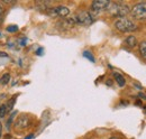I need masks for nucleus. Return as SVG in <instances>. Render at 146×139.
Here are the masks:
<instances>
[{"label": "nucleus", "mask_w": 146, "mask_h": 139, "mask_svg": "<svg viewBox=\"0 0 146 139\" xmlns=\"http://www.w3.org/2000/svg\"><path fill=\"white\" fill-rule=\"evenodd\" d=\"M139 53L143 58H146V40L139 43Z\"/></svg>", "instance_id": "nucleus-11"}, {"label": "nucleus", "mask_w": 146, "mask_h": 139, "mask_svg": "<svg viewBox=\"0 0 146 139\" xmlns=\"http://www.w3.org/2000/svg\"><path fill=\"white\" fill-rule=\"evenodd\" d=\"M31 126V118L26 115H21L17 118V120L15 122V127L18 129H26Z\"/></svg>", "instance_id": "nucleus-7"}, {"label": "nucleus", "mask_w": 146, "mask_h": 139, "mask_svg": "<svg viewBox=\"0 0 146 139\" xmlns=\"http://www.w3.org/2000/svg\"><path fill=\"white\" fill-rule=\"evenodd\" d=\"M52 1H36V7L40 10H48L51 8Z\"/></svg>", "instance_id": "nucleus-9"}, {"label": "nucleus", "mask_w": 146, "mask_h": 139, "mask_svg": "<svg viewBox=\"0 0 146 139\" xmlns=\"http://www.w3.org/2000/svg\"><path fill=\"white\" fill-rule=\"evenodd\" d=\"M138 97H139L141 99H143V100H145L146 99V95L144 94V93H138Z\"/></svg>", "instance_id": "nucleus-17"}, {"label": "nucleus", "mask_w": 146, "mask_h": 139, "mask_svg": "<svg viewBox=\"0 0 146 139\" xmlns=\"http://www.w3.org/2000/svg\"><path fill=\"white\" fill-rule=\"evenodd\" d=\"M115 27L121 33H131L137 29V26L134 21L129 20L128 18H118L115 21Z\"/></svg>", "instance_id": "nucleus-2"}, {"label": "nucleus", "mask_w": 146, "mask_h": 139, "mask_svg": "<svg viewBox=\"0 0 146 139\" xmlns=\"http://www.w3.org/2000/svg\"><path fill=\"white\" fill-rule=\"evenodd\" d=\"M7 30H8V32H11V33H13V32H17V30H18V27H17L16 25L9 26V27H7Z\"/></svg>", "instance_id": "nucleus-15"}, {"label": "nucleus", "mask_w": 146, "mask_h": 139, "mask_svg": "<svg viewBox=\"0 0 146 139\" xmlns=\"http://www.w3.org/2000/svg\"><path fill=\"white\" fill-rule=\"evenodd\" d=\"M125 45L128 46L129 48H134L136 45H137V39H136V37L135 36H133V35H130V36H128L127 38L125 39Z\"/></svg>", "instance_id": "nucleus-8"}, {"label": "nucleus", "mask_w": 146, "mask_h": 139, "mask_svg": "<svg viewBox=\"0 0 146 139\" xmlns=\"http://www.w3.org/2000/svg\"><path fill=\"white\" fill-rule=\"evenodd\" d=\"M3 11H5V9H3V7H2V5L0 3V18L2 17V15H3Z\"/></svg>", "instance_id": "nucleus-16"}, {"label": "nucleus", "mask_w": 146, "mask_h": 139, "mask_svg": "<svg viewBox=\"0 0 146 139\" xmlns=\"http://www.w3.org/2000/svg\"><path fill=\"white\" fill-rule=\"evenodd\" d=\"M1 23H2V17L0 18V24H1Z\"/></svg>", "instance_id": "nucleus-24"}, {"label": "nucleus", "mask_w": 146, "mask_h": 139, "mask_svg": "<svg viewBox=\"0 0 146 139\" xmlns=\"http://www.w3.org/2000/svg\"><path fill=\"white\" fill-rule=\"evenodd\" d=\"M109 3L110 1H107V0H96V1H93L91 3L92 13L98 14V13H101L104 10H107Z\"/></svg>", "instance_id": "nucleus-6"}, {"label": "nucleus", "mask_w": 146, "mask_h": 139, "mask_svg": "<svg viewBox=\"0 0 146 139\" xmlns=\"http://www.w3.org/2000/svg\"><path fill=\"white\" fill-rule=\"evenodd\" d=\"M10 138H11V137H10V135H6L3 139H10Z\"/></svg>", "instance_id": "nucleus-21"}, {"label": "nucleus", "mask_w": 146, "mask_h": 139, "mask_svg": "<svg viewBox=\"0 0 146 139\" xmlns=\"http://www.w3.org/2000/svg\"><path fill=\"white\" fill-rule=\"evenodd\" d=\"M47 15L51 17H61L65 18L70 15V9L65 6H57V7H51L47 10Z\"/></svg>", "instance_id": "nucleus-5"}, {"label": "nucleus", "mask_w": 146, "mask_h": 139, "mask_svg": "<svg viewBox=\"0 0 146 139\" xmlns=\"http://www.w3.org/2000/svg\"><path fill=\"white\" fill-rule=\"evenodd\" d=\"M73 20H74L75 25L89 26L94 21V15L90 11H80L73 16Z\"/></svg>", "instance_id": "nucleus-3"}, {"label": "nucleus", "mask_w": 146, "mask_h": 139, "mask_svg": "<svg viewBox=\"0 0 146 139\" xmlns=\"http://www.w3.org/2000/svg\"><path fill=\"white\" fill-rule=\"evenodd\" d=\"M32 138H33V135H29L28 137H26L25 139H32Z\"/></svg>", "instance_id": "nucleus-22"}, {"label": "nucleus", "mask_w": 146, "mask_h": 139, "mask_svg": "<svg viewBox=\"0 0 146 139\" xmlns=\"http://www.w3.org/2000/svg\"><path fill=\"white\" fill-rule=\"evenodd\" d=\"M7 112H8L7 105H6V104L0 105V118H5V116L7 115Z\"/></svg>", "instance_id": "nucleus-13"}, {"label": "nucleus", "mask_w": 146, "mask_h": 139, "mask_svg": "<svg viewBox=\"0 0 146 139\" xmlns=\"http://www.w3.org/2000/svg\"><path fill=\"white\" fill-rule=\"evenodd\" d=\"M36 54H37V55H42V54H43V48H39V50H37Z\"/></svg>", "instance_id": "nucleus-18"}, {"label": "nucleus", "mask_w": 146, "mask_h": 139, "mask_svg": "<svg viewBox=\"0 0 146 139\" xmlns=\"http://www.w3.org/2000/svg\"><path fill=\"white\" fill-rule=\"evenodd\" d=\"M1 135H2V124L0 122V137H1Z\"/></svg>", "instance_id": "nucleus-20"}, {"label": "nucleus", "mask_w": 146, "mask_h": 139, "mask_svg": "<svg viewBox=\"0 0 146 139\" xmlns=\"http://www.w3.org/2000/svg\"><path fill=\"white\" fill-rule=\"evenodd\" d=\"M109 139H119L118 137H111V138H109Z\"/></svg>", "instance_id": "nucleus-23"}, {"label": "nucleus", "mask_w": 146, "mask_h": 139, "mask_svg": "<svg viewBox=\"0 0 146 139\" xmlns=\"http://www.w3.org/2000/svg\"><path fill=\"white\" fill-rule=\"evenodd\" d=\"M131 16L137 19V20H145L146 19V2H138L136 3L131 10H130Z\"/></svg>", "instance_id": "nucleus-4"}, {"label": "nucleus", "mask_w": 146, "mask_h": 139, "mask_svg": "<svg viewBox=\"0 0 146 139\" xmlns=\"http://www.w3.org/2000/svg\"><path fill=\"white\" fill-rule=\"evenodd\" d=\"M9 81H10V74H9V73L3 74V75L1 76V79H0V83H1V84H3V85L8 84V83H9Z\"/></svg>", "instance_id": "nucleus-12"}, {"label": "nucleus", "mask_w": 146, "mask_h": 139, "mask_svg": "<svg viewBox=\"0 0 146 139\" xmlns=\"http://www.w3.org/2000/svg\"><path fill=\"white\" fill-rule=\"evenodd\" d=\"M113 77H115V80H116V82H117V84H118L119 87H124V85L126 84V80H125V77H124L121 74L115 72V73H113Z\"/></svg>", "instance_id": "nucleus-10"}, {"label": "nucleus", "mask_w": 146, "mask_h": 139, "mask_svg": "<svg viewBox=\"0 0 146 139\" xmlns=\"http://www.w3.org/2000/svg\"><path fill=\"white\" fill-rule=\"evenodd\" d=\"M107 10L109 11V14L112 17L119 18H125V16L130 13L129 6L124 3V2H111L110 1Z\"/></svg>", "instance_id": "nucleus-1"}, {"label": "nucleus", "mask_w": 146, "mask_h": 139, "mask_svg": "<svg viewBox=\"0 0 146 139\" xmlns=\"http://www.w3.org/2000/svg\"><path fill=\"white\" fill-rule=\"evenodd\" d=\"M83 56L86 57V58H88L90 62H92V63H94V56L92 55V53L91 52H89V51H86V52H83Z\"/></svg>", "instance_id": "nucleus-14"}, {"label": "nucleus", "mask_w": 146, "mask_h": 139, "mask_svg": "<svg viewBox=\"0 0 146 139\" xmlns=\"http://www.w3.org/2000/svg\"><path fill=\"white\" fill-rule=\"evenodd\" d=\"M134 87H136L137 89H138V90H142V89H143V87H141V85H139L138 83H134Z\"/></svg>", "instance_id": "nucleus-19"}]
</instances>
